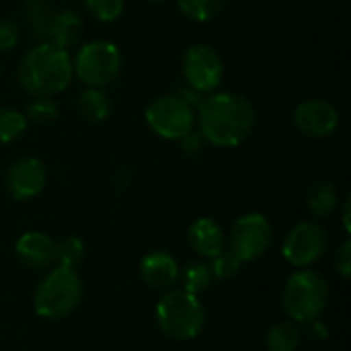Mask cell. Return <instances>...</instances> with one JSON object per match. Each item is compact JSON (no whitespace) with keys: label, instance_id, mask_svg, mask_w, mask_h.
Instances as JSON below:
<instances>
[{"label":"cell","instance_id":"6da1fadb","mask_svg":"<svg viewBox=\"0 0 351 351\" xmlns=\"http://www.w3.org/2000/svg\"><path fill=\"white\" fill-rule=\"evenodd\" d=\"M202 138L216 148L241 146L255 128V109L237 93H210L195 109Z\"/></svg>","mask_w":351,"mask_h":351},{"label":"cell","instance_id":"7a4b0ae2","mask_svg":"<svg viewBox=\"0 0 351 351\" xmlns=\"http://www.w3.org/2000/svg\"><path fill=\"white\" fill-rule=\"evenodd\" d=\"M72 60L66 49L37 43L19 62V82L33 97H53L72 82Z\"/></svg>","mask_w":351,"mask_h":351},{"label":"cell","instance_id":"3957f363","mask_svg":"<svg viewBox=\"0 0 351 351\" xmlns=\"http://www.w3.org/2000/svg\"><path fill=\"white\" fill-rule=\"evenodd\" d=\"M160 331L175 341H189L204 329L206 313L195 294L185 290H167L156 304Z\"/></svg>","mask_w":351,"mask_h":351},{"label":"cell","instance_id":"277c9868","mask_svg":"<svg viewBox=\"0 0 351 351\" xmlns=\"http://www.w3.org/2000/svg\"><path fill=\"white\" fill-rule=\"evenodd\" d=\"M82 300V282L70 267L51 269L35 290L33 308L43 319H64Z\"/></svg>","mask_w":351,"mask_h":351},{"label":"cell","instance_id":"5b68a950","mask_svg":"<svg viewBox=\"0 0 351 351\" xmlns=\"http://www.w3.org/2000/svg\"><path fill=\"white\" fill-rule=\"evenodd\" d=\"M329 304L327 280L311 269L290 276L284 290V308L294 323L317 321Z\"/></svg>","mask_w":351,"mask_h":351},{"label":"cell","instance_id":"8992f818","mask_svg":"<svg viewBox=\"0 0 351 351\" xmlns=\"http://www.w3.org/2000/svg\"><path fill=\"white\" fill-rule=\"evenodd\" d=\"M121 51L117 49L115 43L105 39L84 43L72 62V70L78 76V80L90 88H103L111 84L121 74Z\"/></svg>","mask_w":351,"mask_h":351},{"label":"cell","instance_id":"52a82bcc","mask_svg":"<svg viewBox=\"0 0 351 351\" xmlns=\"http://www.w3.org/2000/svg\"><path fill=\"white\" fill-rule=\"evenodd\" d=\"M148 128L165 140H181L195 130V109L175 95H162L154 99L146 109Z\"/></svg>","mask_w":351,"mask_h":351},{"label":"cell","instance_id":"ba28073f","mask_svg":"<svg viewBox=\"0 0 351 351\" xmlns=\"http://www.w3.org/2000/svg\"><path fill=\"white\" fill-rule=\"evenodd\" d=\"M181 70L185 84L202 95L214 93L224 78V62L220 53L206 43L191 45L185 51Z\"/></svg>","mask_w":351,"mask_h":351},{"label":"cell","instance_id":"9c48e42d","mask_svg":"<svg viewBox=\"0 0 351 351\" xmlns=\"http://www.w3.org/2000/svg\"><path fill=\"white\" fill-rule=\"evenodd\" d=\"M271 239H274V230L263 214H245L230 228L228 249L243 263H247L265 255V251L271 245Z\"/></svg>","mask_w":351,"mask_h":351},{"label":"cell","instance_id":"30bf717a","mask_svg":"<svg viewBox=\"0 0 351 351\" xmlns=\"http://www.w3.org/2000/svg\"><path fill=\"white\" fill-rule=\"evenodd\" d=\"M329 249L327 230L317 222H300L296 224L282 247L284 259L294 267H306L317 263Z\"/></svg>","mask_w":351,"mask_h":351},{"label":"cell","instance_id":"8fae6325","mask_svg":"<svg viewBox=\"0 0 351 351\" xmlns=\"http://www.w3.org/2000/svg\"><path fill=\"white\" fill-rule=\"evenodd\" d=\"M294 125L302 136L327 138L339 125V111L327 99H306L294 109Z\"/></svg>","mask_w":351,"mask_h":351},{"label":"cell","instance_id":"7c38bea8","mask_svg":"<svg viewBox=\"0 0 351 351\" xmlns=\"http://www.w3.org/2000/svg\"><path fill=\"white\" fill-rule=\"evenodd\" d=\"M47 181V173L45 167L39 158L35 156H23L16 158L8 171H6V191L10 197L19 199V202H27L37 197Z\"/></svg>","mask_w":351,"mask_h":351},{"label":"cell","instance_id":"4fadbf2b","mask_svg":"<svg viewBox=\"0 0 351 351\" xmlns=\"http://www.w3.org/2000/svg\"><path fill=\"white\" fill-rule=\"evenodd\" d=\"M19 261L29 269H47L56 263V241L45 232H25L14 245Z\"/></svg>","mask_w":351,"mask_h":351},{"label":"cell","instance_id":"5bb4252c","mask_svg":"<svg viewBox=\"0 0 351 351\" xmlns=\"http://www.w3.org/2000/svg\"><path fill=\"white\" fill-rule=\"evenodd\" d=\"M140 276L148 288L167 292L179 280V265L169 253L152 251L140 261Z\"/></svg>","mask_w":351,"mask_h":351},{"label":"cell","instance_id":"9a60e30c","mask_svg":"<svg viewBox=\"0 0 351 351\" xmlns=\"http://www.w3.org/2000/svg\"><path fill=\"white\" fill-rule=\"evenodd\" d=\"M187 239H189V245L191 249L202 255V257H216L220 251H224V245H226V239H224V230L222 226L212 220V218H197L189 230H187Z\"/></svg>","mask_w":351,"mask_h":351},{"label":"cell","instance_id":"2e32d148","mask_svg":"<svg viewBox=\"0 0 351 351\" xmlns=\"http://www.w3.org/2000/svg\"><path fill=\"white\" fill-rule=\"evenodd\" d=\"M82 31H84V23L78 16V12H74V10H56V14L51 19V25H49V31H47V41L45 43H51L56 47L68 51L70 47H74L80 41Z\"/></svg>","mask_w":351,"mask_h":351},{"label":"cell","instance_id":"e0dca14e","mask_svg":"<svg viewBox=\"0 0 351 351\" xmlns=\"http://www.w3.org/2000/svg\"><path fill=\"white\" fill-rule=\"evenodd\" d=\"M56 10L58 8L49 0H25L23 14L27 21V29H29L31 37L37 39L39 43L47 41V31H49Z\"/></svg>","mask_w":351,"mask_h":351},{"label":"cell","instance_id":"ac0fdd59","mask_svg":"<svg viewBox=\"0 0 351 351\" xmlns=\"http://www.w3.org/2000/svg\"><path fill=\"white\" fill-rule=\"evenodd\" d=\"M78 111L86 121L101 123L111 115V101L103 88L86 86V90L78 95Z\"/></svg>","mask_w":351,"mask_h":351},{"label":"cell","instance_id":"d6986e66","mask_svg":"<svg viewBox=\"0 0 351 351\" xmlns=\"http://www.w3.org/2000/svg\"><path fill=\"white\" fill-rule=\"evenodd\" d=\"M306 206L315 218H327L337 208V187L329 181L315 183L306 193Z\"/></svg>","mask_w":351,"mask_h":351},{"label":"cell","instance_id":"ffe728a7","mask_svg":"<svg viewBox=\"0 0 351 351\" xmlns=\"http://www.w3.org/2000/svg\"><path fill=\"white\" fill-rule=\"evenodd\" d=\"M302 333L294 321H282L267 331V350L296 351L300 346Z\"/></svg>","mask_w":351,"mask_h":351},{"label":"cell","instance_id":"44dd1931","mask_svg":"<svg viewBox=\"0 0 351 351\" xmlns=\"http://www.w3.org/2000/svg\"><path fill=\"white\" fill-rule=\"evenodd\" d=\"M179 278L183 280V290L189 294H202L210 288L214 276L206 261H189L183 271H179Z\"/></svg>","mask_w":351,"mask_h":351},{"label":"cell","instance_id":"7402d4cb","mask_svg":"<svg viewBox=\"0 0 351 351\" xmlns=\"http://www.w3.org/2000/svg\"><path fill=\"white\" fill-rule=\"evenodd\" d=\"M177 6L187 19L208 23L224 10L226 0H177Z\"/></svg>","mask_w":351,"mask_h":351},{"label":"cell","instance_id":"603a6c76","mask_svg":"<svg viewBox=\"0 0 351 351\" xmlns=\"http://www.w3.org/2000/svg\"><path fill=\"white\" fill-rule=\"evenodd\" d=\"M27 130V117L12 109V107H0V144L14 142L21 138Z\"/></svg>","mask_w":351,"mask_h":351},{"label":"cell","instance_id":"cb8c5ba5","mask_svg":"<svg viewBox=\"0 0 351 351\" xmlns=\"http://www.w3.org/2000/svg\"><path fill=\"white\" fill-rule=\"evenodd\" d=\"M84 259V243L78 237H64L56 243V261L62 267L74 269Z\"/></svg>","mask_w":351,"mask_h":351},{"label":"cell","instance_id":"d4e9b609","mask_svg":"<svg viewBox=\"0 0 351 351\" xmlns=\"http://www.w3.org/2000/svg\"><path fill=\"white\" fill-rule=\"evenodd\" d=\"M84 8L101 23H113L121 16L125 0H84Z\"/></svg>","mask_w":351,"mask_h":351},{"label":"cell","instance_id":"484cf974","mask_svg":"<svg viewBox=\"0 0 351 351\" xmlns=\"http://www.w3.org/2000/svg\"><path fill=\"white\" fill-rule=\"evenodd\" d=\"M241 265H243V261L230 249H224L216 257H212L210 269L216 280H230L241 271Z\"/></svg>","mask_w":351,"mask_h":351},{"label":"cell","instance_id":"4316f807","mask_svg":"<svg viewBox=\"0 0 351 351\" xmlns=\"http://www.w3.org/2000/svg\"><path fill=\"white\" fill-rule=\"evenodd\" d=\"M27 121H35V123H47L51 119L58 117V105L51 97H35L25 113Z\"/></svg>","mask_w":351,"mask_h":351},{"label":"cell","instance_id":"83f0119b","mask_svg":"<svg viewBox=\"0 0 351 351\" xmlns=\"http://www.w3.org/2000/svg\"><path fill=\"white\" fill-rule=\"evenodd\" d=\"M21 29L10 19H0V51H10L19 45Z\"/></svg>","mask_w":351,"mask_h":351},{"label":"cell","instance_id":"f1b7e54d","mask_svg":"<svg viewBox=\"0 0 351 351\" xmlns=\"http://www.w3.org/2000/svg\"><path fill=\"white\" fill-rule=\"evenodd\" d=\"M335 269L339 271V276H341V278H350V274H351V243L350 241H346V243L339 247V251H337V255H335Z\"/></svg>","mask_w":351,"mask_h":351},{"label":"cell","instance_id":"f546056e","mask_svg":"<svg viewBox=\"0 0 351 351\" xmlns=\"http://www.w3.org/2000/svg\"><path fill=\"white\" fill-rule=\"evenodd\" d=\"M202 134L199 132H195V130H191L187 136H183L181 140H177L179 142V146H181V150L185 152V154H195L197 150H199V146H202Z\"/></svg>","mask_w":351,"mask_h":351},{"label":"cell","instance_id":"4dcf8cb0","mask_svg":"<svg viewBox=\"0 0 351 351\" xmlns=\"http://www.w3.org/2000/svg\"><path fill=\"white\" fill-rule=\"evenodd\" d=\"M177 95H179L181 99H185L193 109H197V107H199V103L204 101V95H202V93H197V90H193V88H191V86H187V84L179 86V88H177Z\"/></svg>","mask_w":351,"mask_h":351},{"label":"cell","instance_id":"1f68e13d","mask_svg":"<svg viewBox=\"0 0 351 351\" xmlns=\"http://www.w3.org/2000/svg\"><path fill=\"white\" fill-rule=\"evenodd\" d=\"M308 325H311V337L313 339H325L327 337V329L323 327L321 321H311Z\"/></svg>","mask_w":351,"mask_h":351},{"label":"cell","instance_id":"d6a6232c","mask_svg":"<svg viewBox=\"0 0 351 351\" xmlns=\"http://www.w3.org/2000/svg\"><path fill=\"white\" fill-rule=\"evenodd\" d=\"M350 206L351 202L350 199H346V206H343V226H346V230L350 232L351 226H350Z\"/></svg>","mask_w":351,"mask_h":351},{"label":"cell","instance_id":"836d02e7","mask_svg":"<svg viewBox=\"0 0 351 351\" xmlns=\"http://www.w3.org/2000/svg\"><path fill=\"white\" fill-rule=\"evenodd\" d=\"M148 2H165V0H148Z\"/></svg>","mask_w":351,"mask_h":351},{"label":"cell","instance_id":"e575fe53","mask_svg":"<svg viewBox=\"0 0 351 351\" xmlns=\"http://www.w3.org/2000/svg\"><path fill=\"white\" fill-rule=\"evenodd\" d=\"M0 74H2V68H0Z\"/></svg>","mask_w":351,"mask_h":351}]
</instances>
